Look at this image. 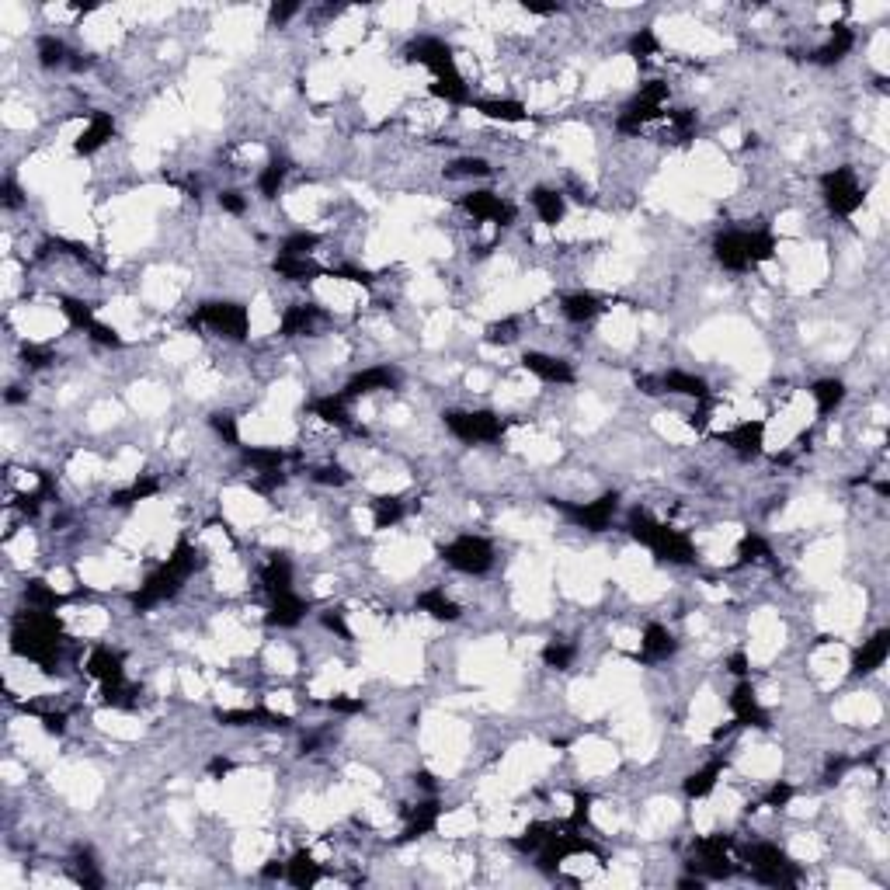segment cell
I'll return each mask as SVG.
<instances>
[{"instance_id": "6da1fadb", "label": "cell", "mask_w": 890, "mask_h": 890, "mask_svg": "<svg viewBox=\"0 0 890 890\" xmlns=\"http://www.w3.org/2000/svg\"><path fill=\"white\" fill-rule=\"evenodd\" d=\"M7 320H11L14 334H21L28 345H49V341L70 334L67 310L56 303H21L7 313Z\"/></svg>"}, {"instance_id": "7a4b0ae2", "label": "cell", "mask_w": 890, "mask_h": 890, "mask_svg": "<svg viewBox=\"0 0 890 890\" xmlns=\"http://www.w3.org/2000/svg\"><path fill=\"white\" fill-rule=\"evenodd\" d=\"M574 762H578V772L585 779H605L619 769V748L609 738L588 734L574 744Z\"/></svg>"}, {"instance_id": "3957f363", "label": "cell", "mask_w": 890, "mask_h": 890, "mask_svg": "<svg viewBox=\"0 0 890 890\" xmlns=\"http://www.w3.org/2000/svg\"><path fill=\"white\" fill-rule=\"evenodd\" d=\"M279 849V842H275V835H268L265 828H244L237 838H233V863L240 866V870H261V866L272 859V852Z\"/></svg>"}, {"instance_id": "277c9868", "label": "cell", "mask_w": 890, "mask_h": 890, "mask_svg": "<svg viewBox=\"0 0 890 890\" xmlns=\"http://www.w3.org/2000/svg\"><path fill=\"white\" fill-rule=\"evenodd\" d=\"M129 404L143 414V418H160L171 407V393H167L164 383H153V379H140V383L129 386Z\"/></svg>"}, {"instance_id": "5b68a950", "label": "cell", "mask_w": 890, "mask_h": 890, "mask_svg": "<svg viewBox=\"0 0 890 890\" xmlns=\"http://www.w3.org/2000/svg\"><path fill=\"white\" fill-rule=\"evenodd\" d=\"M480 828V814L477 807H452L435 817V831L449 842H463V838H473V831Z\"/></svg>"}, {"instance_id": "8992f818", "label": "cell", "mask_w": 890, "mask_h": 890, "mask_svg": "<svg viewBox=\"0 0 890 890\" xmlns=\"http://www.w3.org/2000/svg\"><path fill=\"white\" fill-rule=\"evenodd\" d=\"M261 661H265L268 675H296V668H299L296 647L286 644V640H272V644H265V651H261Z\"/></svg>"}, {"instance_id": "52a82bcc", "label": "cell", "mask_w": 890, "mask_h": 890, "mask_svg": "<svg viewBox=\"0 0 890 890\" xmlns=\"http://www.w3.org/2000/svg\"><path fill=\"white\" fill-rule=\"evenodd\" d=\"M0 776H4L7 786H21L28 779V765H21V762H14V758H7V762L0 765Z\"/></svg>"}]
</instances>
